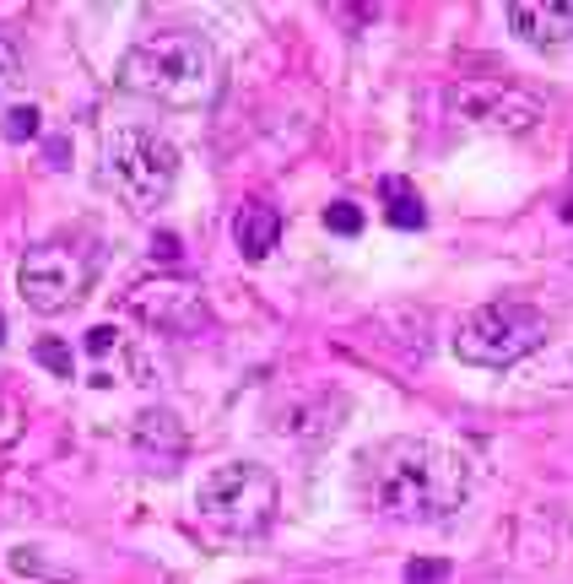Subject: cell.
Wrapping results in <instances>:
<instances>
[{
	"mask_svg": "<svg viewBox=\"0 0 573 584\" xmlns=\"http://www.w3.org/2000/svg\"><path fill=\"white\" fill-rule=\"evenodd\" d=\"M471 455L444 438H390L363 455V498L384 520L433 525L471 498Z\"/></svg>",
	"mask_w": 573,
	"mask_h": 584,
	"instance_id": "1",
	"label": "cell"
},
{
	"mask_svg": "<svg viewBox=\"0 0 573 584\" xmlns=\"http://www.w3.org/2000/svg\"><path fill=\"white\" fill-rule=\"evenodd\" d=\"M114 87L157 109H201L217 92V49L190 28L152 33L125 49V60L114 65Z\"/></svg>",
	"mask_w": 573,
	"mask_h": 584,
	"instance_id": "2",
	"label": "cell"
},
{
	"mask_svg": "<svg viewBox=\"0 0 573 584\" xmlns=\"http://www.w3.org/2000/svg\"><path fill=\"white\" fill-rule=\"evenodd\" d=\"M103 174L130 211H157L179 184V146L152 125H114L103 136Z\"/></svg>",
	"mask_w": 573,
	"mask_h": 584,
	"instance_id": "3",
	"label": "cell"
},
{
	"mask_svg": "<svg viewBox=\"0 0 573 584\" xmlns=\"http://www.w3.org/2000/svg\"><path fill=\"white\" fill-rule=\"evenodd\" d=\"M195 509L222 536H265L276 525V509H282V487L255 460H222L201 476Z\"/></svg>",
	"mask_w": 573,
	"mask_h": 584,
	"instance_id": "4",
	"label": "cell"
},
{
	"mask_svg": "<svg viewBox=\"0 0 573 584\" xmlns=\"http://www.w3.org/2000/svg\"><path fill=\"white\" fill-rule=\"evenodd\" d=\"M546 336H552V320L546 309L525 298H498V303H482L471 309L455 330V357L471 368H514L519 357L541 352Z\"/></svg>",
	"mask_w": 573,
	"mask_h": 584,
	"instance_id": "5",
	"label": "cell"
},
{
	"mask_svg": "<svg viewBox=\"0 0 573 584\" xmlns=\"http://www.w3.org/2000/svg\"><path fill=\"white\" fill-rule=\"evenodd\" d=\"M444 109L465 130H487V136H530L546 125V103L503 82H455L444 92Z\"/></svg>",
	"mask_w": 573,
	"mask_h": 584,
	"instance_id": "6",
	"label": "cell"
},
{
	"mask_svg": "<svg viewBox=\"0 0 573 584\" xmlns=\"http://www.w3.org/2000/svg\"><path fill=\"white\" fill-rule=\"evenodd\" d=\"M92 287V260L76 244H38L17 265V292L33 314H65Z\"/></svg>",
	"mask_w": 573,
	"mask_h": 584,
	"instance_id": "7",
	"label": "cell"
},
{
	"mask_svg": "<svg viewBox=\"0 0 573 584\" xmlns=\"http://www.w3.org/2000/svg\"><path fill=\"white\" fill-rule=\"evenodd\" d=\"M125 309L136 314L146 330L157 336H201L211 325V309H206V292L179 282V276H157V282H136L125 292Z\"/></svg>",
	"mask_w": 573,
	"mask_h": 584,
	"instance_id": "8",
	"label": "cell"
},
{
	"mask_svg": "<svg viewBox=\"0 0 573 584\" xmlns=\"http://www.w3.org/2000/svg\"><path fill=\"white\" fill-rule=\"evenodd\" d=\"M346 417H352V401L336 384H292L271 406V428L292 444H325L346 428Z\"/></svg>",
	"mask_w": 573,
	"mask_h": 584,
	"instance_id": "9",
	"label": "cell"
},
{
	"mask_svg": "<svg viewBox=\"0 0 573 584\" xmlns=\"http://www.w3.org/2000/svg\"><path fill=\"white\" fill-rule=\"evenodd\" d=\"M509 28L536 49H557L573 38V6L568 0H514L509 6Z\"/></svg>",
	"mask_w": 573,
	"mask_h": 584,
	"instance_id": "10",
	"label": "cell"
},
{
	"mask_svg": "<svg viewBox=\"0 0 573 584\" xmlns=\"http://www.w3.org/2000/svg\"><path fill=\"white\" fill-rule=\"evenodd\" d=\"M233 244H238V255H244V260H265L276 244H282V211L265 206V201L238 206V217H233Z\"/></svg>",
	"mask_w": 573,
	"mask_h": 584,
	"instance_id": "11",
	"label": "cell"
},
{
	"mask_svg": "<svg viewBox=\"0 0 573 584\" xmlns=\"http://www.w3.org/2000/svg\"><path fill=\"white\" fill-rule=\"evenodd\" d=\"M136 444L146 460H157V466H168V460L184 455V428L173 411H141L136 417Z\"/></svg>",
	"mask_w": 573,
	"mask_h": 584,
	"instance_id": "12",
	"label": "cell"
},
{
	"mask_svg": "<svg viewBox=\"0 0 573 584\" xmlns=\"http://www.w3.org/2000/svg\"><path fill=\"white\" fill-rule=\"evenodd\" d=\"M384 195H390V222H395V228H422V222H428L422 195L411 190L406 179H384Z\"/></svg>",
	"mask_w": 573,
	"mask_h": 584,
	"instance_id": "13",
	"label": "cell"
},
{
	"mask_svg": "<svg viewBox=\"0 0 573 584\" xmlns=\"http://www.w3.org/2000/svg\"><path fill=\"white\" fill-rule=\"evenodd\" d=\"M22 433H28V401L0 384V449L22 444Z\"/></svg>",
	"mask_w": 573,
	"mask_h": 584,
	"instance_id": "14",
	"label": "cell"
},
{
	"mask_svg": "<svg viewBox=\"0 0 573 584\" xmlns=\"http://www.w3.org/2000/svg\"><path fill=\"white\" fill-rule=\"evenodd\" d=\"M33 357H38V363H44L55 379H71V374H76V352L65 347L60 336H44V341H38V347H33Z\"/></svg>",
	"mask_w": 573,
	"mask_h": 584,
	"instance_id": "15",
	"label": "cell"
},
{
	"mask_svg": "<svg viewBox=\"0 0 573 584\" xmlns=\"http://www.w3.org/2000/svg\"><path fill=\"white\" fill-rule=\"evenodd\" d=\"M22 87V49L11 38H0V98Z\"/></svg>",
	"mask_w": 573,
	"mask_h": 584,
	"instance_id": "16",
	"label": "cell"
},
{
	"mask_svg": "<svg viewBox=\"0 0 573 584\" xmlns=\"http://www.w3.org/2000/svg\"><path fill=\"white\" fill-rule=\"evenodd\" d=\"M325 228L352 238V233H363V211H357L352 201H336V206H325Z\"/></svg>",
	"mask_w": 573,
	"mask_h": 584,
	"instance_id": "17",
	"label": "cell"
},
{
	"mask_svg": "<svg viewBox=\"0 0 573 584\" xmlns=\"http://www.w3.org/2000/svg\"><path fill=\"white\" fill-rule=\"evenodd\" d=\"M449 579V563H438V557H417V563H406V584H444Z\"/></svg>",
	"mask_w": 573,
	"mask_h": 584,
	"instance_id": "18",
	"label": "cell"
},
{
	"mask_svg": "<svg viewBox=\"0 0 573 584\" xmlns=\"http://www.w3.org/2000/svg\"><path fill=\"white\" fill-rule=\"evenodd\" d=\"M6 136H11V141L38 136V109H33V103H28V109H11V114H6Z\"/></svg>",
	"mask_w": 573,
	"mask_h": 584,
	"instance_id": "19",
	"label": "cell"
},
{
	"mask_svg": "<svg viewBox=\"0 0 573 584\" xmlns=\"http://www.w3.org/2000/svg\"><path fill=\"white\" fill-rule=\"evenodd\" d=\"M109 347H119V330L114 325H98V330H87V352H109Z\"/></svg>",
	"mask_w": 573,
	"mask_h": 584,
	"instance_id": "20",
	"label": "cell"
},
{
	"mask_svg": "<svg viewBox=\"0 0 573 584\" xmlns=\"http://www.w3.org/2000/svg\"><path fill=\"white\" fill-rule=\"evenodd\" d=\"M152 255H163V260H173V255H179V238H173V233H163V238H152Z\"/></svg>",
	"mask_w": 573,
	"mask_h": 584,
	"instance_id": "21",
	"label": "cell"
},
{
	"mask_svg": "<svg viewBox=\"0 0 573 584\" xmlns=\"http://www.w3.org/2000/svg\"><path fill=\"white\" fill-rule=\"evenodd\" d=\"M0 341H6V320H0Z\"/></svg>",
	"mask_w": 573,
	"mask_h": 584,
	"instance_id": "22",
	"label": "cell"
}]
</instances>
